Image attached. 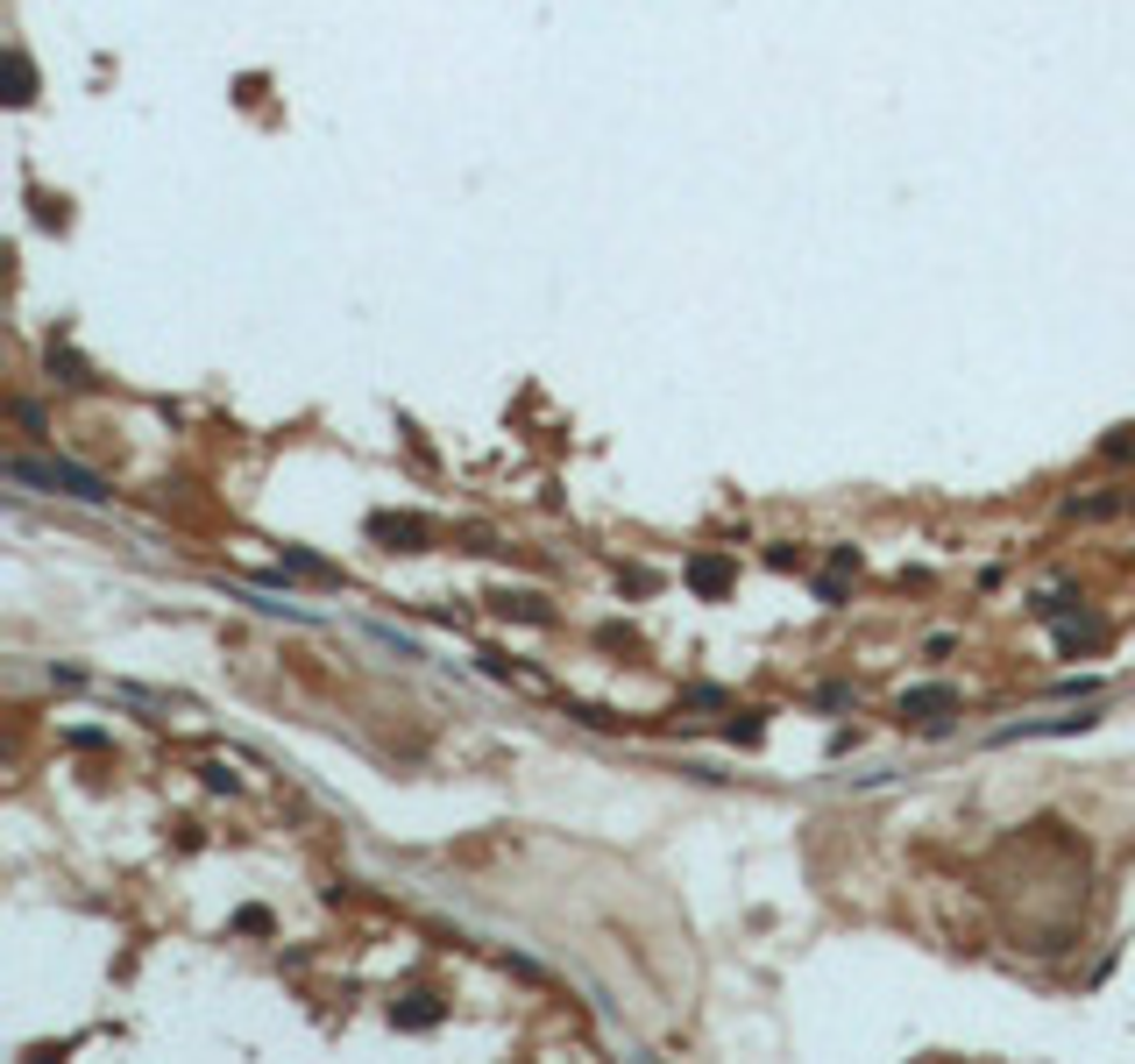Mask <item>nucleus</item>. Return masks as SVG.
I'll return each instance as SVG.
<instances>
[{
	"label": "nucleus",
	"mask_w": 1135,
	"mask_h": 1064,
	"mask_svg": "<svg viewBox=\"0 0 1135 1064\" xmlns=\"http://www.w3.org/2000/svg\"><path fill=\"white\" fill-rule=\"evenodd\" d=\"M8 483H36V490L79 497V505H107V483H100L93 469H71V461H29V455H8Z\"/></svg>",
	"instance_id": "1"
},
{
	"label": "nucleus",
	"mask_w": 1135,
	"mask_h": 1064,
	"mask_svg": "<svg viewBox=\"0 0 1135 1064\" xmlns=\"http://www.w3.org/2000/svg\"><path fill=\"white\" fill-rule=\"evenodd\" d=\"M951 717H958V689H909L901 695V724H915V731H930V738H944L951 731Z\"/></svg>",
	"instance_id": "2"
},
{
	"label": "nucleus",
	"mask_w": 1135,
	"mask_h": 1064,
	"mask_svg": "<svg viewBox=\"0 0 1135 1064\" xmlns=\"http://www.w3.org/2000/svg\"><path fill=\"white\" fill-rule=\"evenodd\" d=\"M689 590H703V596H724V590H731V561H724V554H703V561H689Z\"/></svg>",
	"instance_id": "3"
},
{
	"label": "nucleus",
	"mask_w": 1135,
	"mask_h": 1064,
	"mask_svg": "<svg viewBox=\"0 0 1135 1064\" xmlns=\"http://www.w3.org/2000/svg\"><path fill=\"white\" fill-rule=\"evenodd\" d=\"M390 1014H398L405 1030H433V1022H441V1000L433 994H405V1008H390Z\"/></svg>",
	"instance_id": "4"
},
{
	"label": "nucleus",
	"mask_w": 1135,
	"mask_h": 1064,
	"mask_svg": "<svg viewBox=\"0 0 1135 1064\" xmlns=\"http://www.w3.org/2000/svg\"><path fill=\"white\" fill-rule=\"evenodd\" d=\"M376 533H384V540H398L405 554H419V540H426V525H419V519H376Z\"/></svg>",
	"instance_id": "5"
},
{
	"label": "nucleus",
	"mask_w": 1135,
	"mask_h": 1064,
	"mask_svg": "<svg viewBox=\"0 0 1135 1064\" xmlns=\"http://www.w3.org/2000/svg\"><path fill=\"white\" fill-rule=\"evenodd\" d=\"M8 71H15V93H8V100L22 107V100H29V93H36V71H29V57H22V51L8 57Z\"/></svg>",
	"instance_id": "6"
},
{
	"label": "nucleus",
	"mask_w": 1135,
	"mask_h": 1064,
	"mask_svg": "<svg viewBox=\"0 0 1135 1064\" xmlns=\"http://www.w3.org/2000/svg\"><path fill=\"white\" fill-rule=\"evenodd\" d=\"M1107 639V625L1101 618H1079V625H1065V646H1101Z\"/></svg>",
	"instance_id": "7"
}]
</instances>
